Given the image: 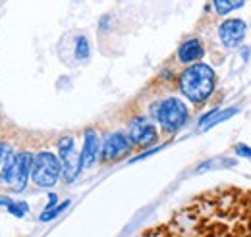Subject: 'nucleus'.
I'll return each mask as SVG.
<instances>
[{
	"mask_svg": "<svg viewBox=\"0 0 251 237\" xmlns=\"http://www.w3.org/2000/svg\"><path fill=\"white\" fill-rule=\"evenodd\" d=\"M178 83H180L182 95L188 100H191L193 104H199V102H205L213 95L217 75H215V70L211 66L197 62L182 71Z\"/></svg>",
	"mask_w": 251,
	"mask_h": 237,
	"instance_id": "f257e3e1",
	"label": "nucleus"
},
{
	"mask_svg": "<svg viewBox=\"0 0 251 237\" xmlns=\"http://www.w3.org/2000/svg\"><path fill=\"white\" fill-rule=\"evenodd\" d=\"M33 156L35 154L24 150V152H18L12 158H8L0 172V183L6 185L8 189H12L14 193H22L31 178Z\"/></svg>",
	"mask_w": 251,
	"mask_h": 237,
	"instance_id": "f03ea898",
	"label": "nucleus"
},
{
	"mask_svg": "<svg viewBox=\"0 0 251 237\" xmlns=\"http://www.w3.org/2000/svg\"><path fill=\"white\" fill-rule=\"evenodd\" d=\"M153 116L166 133H176L188 121L189 114L188 106L180 98L170 96V98H164L153 106Z\"/></svg>",
	"mask_w": 251,
	"mask_h": 237,
	"instance_id": "7ed1b4c3",
	"label": "nucleus"
},
{
	"mask_svg": "<svg viewBox=\"0 0 251 237\" xmlns=\"http://www.w3.org/2000/svg\"><path fill=\"white\" fill-rule=\"evenodd\" d=\"M60 176H62V162L56 154H52L49 150H41L33 156L31 179L35 185L49 189V187L56 185Z\"/></svg>",
	"mask_w": 251,
	"mask_h": 237,
	"instance_id": "20e7f679",
	"label": "nucleus"
},
{
	"mask_svg": "<svg viewBox=\"0 0 251 237\" xmlns=\"http://www.w3.org/2000/svg\"><path fill=\"white\" fill-rule=\"evenodd\" d=\"M58 158L62 162L64 179L68 183H72L81 172V158H79V154L75 150V143H74L72 135L60 137V141H58Z\"/></svg>",
	"mask_w": 251,
	"mask_h": 237,
	"instance_id": "39448f33",
	"label": "nucleus"
},
{
	"mask_svg": "<svg viewBox=\"0 0 251 237\" xmlns=\"http://www.w3.org/2000/svg\"><path fill=\"white\" fill-rule=\"evenodd\" d=\"M127 137L131 141V145L137 147H151L155 145L158 139L157 127L153 125V121L147 116H135L129 119L127 123Z\"/></svg>",
	"mask_w": 251,
	"mask_h": 237,
	"instance_id": "423d86ee",
	"label": "nucleus"
},
{
	"mask_svg": "<svg viewBox=\"0 0 251 237\" xmlns=\"http://www.w3.org/2000/svg\"><path fill=\"white\" fill-rule=\"evenodd\" d=\"M131 148V141L124 131H112L106 135L104 143L100 145V160L102 162H114L126 156Z\"/></svg>",
	"mask_w": 251,
	"mask_h": 237,
	"instance_id": "0eeeda50",
	"label": "nucleus"
},
{
	"mask_svg": "<svg viewBox=\"0 0 251 237\" xmlns=\"http://www.w3.org/2000/svg\"><path fill=\"white\" fill-rule=\"evenodd\" d=\"M246 31H248L246 22H242V20H226V22L220 24L219 37L226 48H236V47H240L244 43Z\"/></svg>",
	"mask_w": 251,
	"mask_h": 237,
	"instance_id": "6e6552de",
	"label": "nucleus"
},
{
	"mask_svg": "<svg viewBox=\"0 0 251 237\" xmlns=\"http://www.w3.org/2000/svg\"><path fill=\"white\" fill-rule=\"evenodd\" d=\"M100 154V141H99V135L95 129H87L85 131V137H83V148L79 152V158H81V170L83 168H91L97 158Z\"/></svg>",
	"mask_w": 251,
	"mask_h": 237,
	"instance_id": "1a4fd4ad",
	"label": "nucleus"
},
{
	"mask_svg": "<svg viewBox=\"0 0 251 237\" xmlns=\"http://www.w3.org/2000/svg\"><path fill=\"white\" fill-rule=\"evenodd\" d=\"M203 56H205V48L199 39H188L178 48V60L182 64H197Z\"/></svg>",
	"mask_w": 251,
	"mask_h": 237,
	"instance_id": "9d476101",
	"label": "nucleus"
},
{
	"mask_svg": "<svg viewBox=\"0 0 251 237\" xmlns=\"http://www.w3.org/2000/svg\"><path fill=\"white\" fill-rule=\"evenodd\" d=\"M238 114V108L236 106H232V108H226V110H217L215 112V116L209 119L201 129L203 131H207V129H211V127H215V125H219L220 121H226L228 118H232V116H236Z\"/></svg>",
	"mask_w": 251,
	"mask_h": 237,
	"instance_id": "9b49d317",
	"label": "nucleus"
},
{
	"mask_svg": "<svg viewBox=\"0 0 251 237\" xmlns=\"http://www.w3.org/2000/svg\"><path fill=\"white\" fill-rule=\"evenodd\" d=\"M215 2V10L220 16H226L228 12H234L238 8L244 6V0H213Z\"/></svg>",
	"mask_w": 251,
	"mask_h": 237,
	"instance_id": "f8f14e48",
	"label": "nucleus"
},
{
	"mask_svg": "<svg viewBox=\"0 0 251 237\" xmlns=\"http://www.w3.org/2000/svg\"><path fill=\"white\" fill-rule=\"evenodd\" d=\"M72 205V201H64V203H60V205H56L54 208H50V210H45L41 216H39V220L41 222H50V220H54V218H58L60 214H62L66 208Z\"/></svg>",
	"mask_w": 251,
	"mask_h": 237,
	"instance_id": "ddd939ff",
	"label": "nucleus"
},
{
	"mask_svg": "<svg viewBox=\"0 0 251 237\" xmlns=\"http://www.w3.org/2000/svg\"><path fill=\"white\" fill-rule=\"evenodd\" d=\"M91 54V47L89 41L85 37H77L75 39V58L77 60H87Z\"/></svg>",
	"mask_w": 251,
	"mask_h": 237,
	"instance_id": "4468645a",
	"label": "nucleus"
},
{
	"mask_svg": "<svg viewBox=\"0 0 251 237\" xmlns=\"http://www.w3.org/2000/svg\"><path fill=\"white\" fill-rule=\"evenodd\" d=\"M6 210L12 214V216H16V218H24L27 212H29V205L27 203H20V201H12Z\"/></svg>",
	"mask_w": 251,
	"mask_h": 237,
	"instance_id": "2eb2a0df",
	"label": "nucleus"
},
{
	"mask_svg": "<svg viewBox=\"0 0 251 237\" xmlns=\"http://www.w3.org/2000/svg\"><path fill=\"white\" fill-rule=\"evenodd\" d=\"M234 150H236V154L238 156H244V158H251V147H248V145H236L234 147Z\"/></svg>",
	"mask_w": 251,
	"mask_h": 237,
	"instance_id": "dca6fc26",
	"label": "nucleus"
},
{
	"mask_svg": "<svg viewBox=\"0 0 251 237\" xmlns=\"http://www.w3.org/2000/svg\"><path fill=\"white\" fill-rule=\"evenodd\" d=\"M157 150H160V147H157V148H153V150H145V152H141L139 156H135V158H131L129 162H139V160H143V158H147V156H151V154H155Z\"/></svg>",
	"mask_w": 251,
	"mask_h": 237,
	"instance_id": "f3484780",
	"label": "nucleus"
},
{
	"mask_svg": "<svg viewBox=\"0 0 251 237\" xmlns=\"http://www.w3.org/2000/svg\"><path fill=\"white\" fill-rule=\"evenodd\" d=\"M56 203H58V197H56L54 193H49V203H47L45 210H50V208H54V207H56Z\"/></svg>",
	"mask_w": 251,
	"mask_h": 237,
	"instance_id": "a211bd4d",
	"label": "nucleus"
},
{
	"mask_svg": "<svg viewBox=\"0 0 251 237\" xmlns=\"http://www.w3.org/2000/svg\"><path fill=\"white\" fill-rule=\"evenodd\" d=\"M4 152H6V147H4V143L0 141V160H2V156H4Z\"/></svg>",
	"mask_w": 251,
	"mask_h": 237,
	"instance_id": "6ab92c4d",
	"label": "nucleus"
},
{
	"mask_svg": "<svg viewBox=\"0 0 251 237\" xmlns=\"http://www.w3.org/2000/svg\"><path fill=\"white\" fill-rule=\"evenodd\" d=\"M250 205H251V197H250Z\"/></svg>",
	"mask_w": 251,
	"mask_h": 237,
	"instance_id": "aec40b11",
	"label": "nucleus"
}]
</instances>
